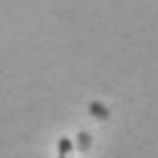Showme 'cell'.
I'll return each instance as SVG.
<instances>
[{
    "mask_svg": "<svg viewBox=\"0 0 158 158\" xmlns=\"http://www.w3.org/2000/svg\"><path fill=\"white\" fill-rule=\"evenodd\" d=\"M58 158H75V145L67 136L58 140Z\"/></svg>",
    "mask_w": 158,
    "mask_h": 158,
    "instance_id": "cell-1",
    "label": "cell"
},
{
    "mask_svg": "<svg viewBox=\"0 0 158 158\" xmlns=\"http://www.w3.org/2000/svg\"><path fill=\"white\" fill-rule=\"evenodd\" d=\"M89 111L93 113V116L100 118V120H107V118H109V111L106 109L100 102H91V104H89Z\"/></svg>",
    "mask_w": 158,
    "mask_h": 158,
    "instance_id": "cell-2",
    "label": "cell"
}]
</instances>
